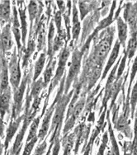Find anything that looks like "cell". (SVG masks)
I'll return each instance as SVG.
<instances>
[{
    "label": "cell",
    "mask_w": 137,
    "mask_h": 155,
    "mask_svg": "<svg viewBox=\"0 0 137 155\" xmlns=\"http://www.w3.org/2000/svg\"><path fill=\"white\" fill-rule=\"evenodd\" d=\"M74 91L75 90L73 89L68 94H64L60 98H55L53 103L51 104L55 106V113H54V116L51 120V130L48 132V135H50L53 132V135L51 136V140H50L51 143H53L55 138L60 137L65 111L67 105L69 103V101L73 97Z\"/></svg>",
    "instance_id": "cell-1"
},
{
    "label": "cell",
    "mask_w": 137,
    "mask_h": 155,
    "mask_svg": "<svg viewBox=\"0 0 137 155\" xmlns=\"http://www.w3.org/2000/svg\"><path fill=\"white\" fill-rule=\"evenodd\" d=\"M33 67L32 65L30 66L29 70H24V74L22 79L21 81V84L18 87V89L15 90L13 93L12 97V116L11 120L17 119L18 116H20L21 112L23 110V98L24 93L26 92V88L30 84L31 81H32L33 78Z\"/></svg>",
    "instance_id": "cell-2"
},
{
    "label": "cell",
    "mask_w": 137,
    "mask_h": 155,
    "mask_svg": "<svg viewBox=\"0 0 137 155\" xmlns=\"http://www.w3.org/2000/svg\"><path fill=\"white\" fill-rule=\"evenodd\" d=\"M83 52L79 49H75L72 53L71 62L69 64V69L68 74L66 75L65 83V93L64 94H68V89L71 84L78 79V75L79 74L81 69V62L83 58Z\"/></svg>",
    "instance_id": "cell-3"
},
{
    "label": "cell",
    "mask_w": 137,
    "mask_h": 155,
    "mask_svg": "<svg viewBox=\"0 0 137 155\" xmlns=\"http://www.w3.org/2000/svg\"><path fill=\"white\" fill-rule=\"evenodd\" d=\"M70 54V49L68 46L63 49L61 52H60V55H59V60H58V65H57L56 71H55V74L52 78L51 83L49 87V92L46 96V98L45 101H48L50 96H51V93L53 92V90L55 88V87L60 83V81L62 79V78L64 77L65 74V66L67 64V61L68 60V56Z\"/></svg>",
    "instance_id": "cell-4"
},
{
    "label": "cell",
    "mask_w": 137,
    "mask_h": 155,
    "mask_svg": "<svg viewBox=\"0 0 137 155\" xmlns=\"http://www.w3.org/2000/svg\"><path fill=\"white\" fill-rule=\"evenodd\" d=\"M17 48H14L13 52L8 60L9 82L11 84L12 92L18 89L22 81V72L20 68V60L18 54H17Z\"/></svg>",
    "instance_id": "cell-5"
},
{
    "label": "cell",
    "mask_w": 137,
    "mask_h": 155,
    "mask_svg": "<svg viewBox=\"0 0 137 155\" xmlns=\"http://www.w3.org/2000/svg\"><path fill=\"white\" fill-rule=\"evenodd\" d=\"M112 41V35H107L106 37L101 40L98 45L94 46L93 53L91 57L92 60L95 62L102 64L103 60L106 59V57L108 54V52L110 51L111 45Z\"/></svg>",
    "instance_id": "cell-6"
},
{
    "label": "cell",
    "mask_w": 137,
    "mask_h": 155,
    "mask_svg": "<svg viewBox=\"0 0 137 155\" xmlns=\"http://www.w3.org/2000/svg\"><path fill=\"white\" fill-rule=\"evenodd\" d=\"M11 30L14 39L16 41L17 45V50H18V54L21 53L22 49V31L21 26H20V21H19V15H18V8H16L15 3H13L12 8V18H11Z\"/></svg>",
    "instance_id": "cell-7"
},
{
    "label": "cell",
    "mask_w": 137,
    "mask_h": 155,
    "mask_svg": "<svg viewBox=\"0 0 137 155\" xmlns=\"http://www.w3.org/2000/svg\"><path fill=\"white\" fill-rule=\"evenodd\" d=\"M13 46L11 22L6 24L0 31V51L6 54Z\"/></svg>",
    "instance_id": "cell-8"
},
{
    "label": "cell",
    "mask_w": 137,
    "mask_h": 155,
    "mask_svg": "<svg viewBox=\"0 0 137 155\" xmlns=\"http://www.w3.org/2000/svg\"><path fill=\"white\" fill-rule=\"evenodd\" d=\"M85 98L84 97H80V99L77 101V103L75 104V107L73 110V112H72L71 116H69V118L68 120H66L65 125V127H64V130H63V134L64 136L66 135V134L68 133L70 130H71L74 126H75V121L79 117V116L82 113L83 111V109L84 108V106H85Z\"/></svg>",
    "instance_id": "cell-9"
},
{
    "label": "cell",
    "mask_w": 137,
    "mask_h": 155,
    "mask_svg": "<svg viewBox=\"0 0 137 155\" xmlns=\"http://www.w3.org/2000/svg\"><path fill=\"white\" fill-rule=\"evenodd\" d=\"M36 37L34 36L33 34H29V38H28V42L25 49H23L22 52L20 53L19 58L22 59V68L24 70H26L27 68L29 65V61L32 55L34 54V52L36 51Z\"/></svg>",
    "instance_id": "cell-10"
},
{
    "label": "cell",
    "mask_w": 137,
    "mask_h": 155,
    "mask_svg": "<svg viewBox=\"0 0 137 155\" xmlns=\"http://www.w3.org/2000/svg\"><path fill=\"white\" fill-rule=\"evenodd\" d=\"M17 5L18 6V11L19 15V21H20V26H21L22 31V51L26 48V41L27 36V14H26V6L24 1H17ZM22 52V51H21Z\"/></svg>",
    "instance_id": "cell-11"
},
{
    "label": "cell",
    "mask_w": 137,
    "mask_h": 155,
    "mask_svg": "<svg viewBox=\"0 0 137 155\" xmlns=\"http://www.w3.org/2000/svg\"><path fill=\"white\" fill-rule=\"evenodd\" d=\"M12 90L11 87L0 93V118L3 120L6 114L9 113L10 106L12 103Z\"/></svg>",
    "instance_id": "cell-12"
},
{
    "label": "cell",
    "mask_w": 137,
    "mask_h": 155,
    "mask_svg": "<svg viewBox=\"0 0 137 155\" xmlns=\"http://www.w3.org/2000/svg\"><path fill=\"white\" fill-rule=\"evenodd\" d=\"M54 111H55V106H52V105L45 110V113L43 117V120H42V124L41 125V128L39 129L38 134H37V138L40 140V142H42V140H44V139L48 135L49 128H50Z\"/></svg>",
    "instance_id": "cell-13"
},
{
    "label": "cell",
    "mask_w": 137,
    "mask_h": 155,
    "mask_svg": "<svg viewBox=\"0 0 137 155\" xmlns=\"http://www.w3.org/2000/svg\"><path fill=\"white\" fill-rule=\"evenodd\" d=\"M24 116L23 114L21 115L20 116H18L17 119L11 120V121L9 123V125L8 129L6 130V135H5V140H4V149L5 150H8L9 146V143L12 141V138L14 137V135L16 134V132L18 131V129L20 127L22 121H23Z\"/></svg>",
    "instance_id": "cell-14"
},
{
    "label": "cell",
    "mask_w": 137,
    "mask_h": 155,
    "mask_svg": "<svg viewBox=\"0 0 137 155\" xmlns=\"http://www.w3.org/2000/svg\"><path fill=\"white\" fill-rule=\"evenodd\" d=\"M125 21H127L131 27V33L137 31V3L132 4L129 3L126 5L124 12Z\"/></svg>",
    "instance_id": "cell-15"
},
{
    "label": "cell",
    "mask_w": 137,
    "mask_h": 155,
    "mask_svg": "<svg viewBox=\"0 0 137 155\" xmlns=\"http://www.w3.org/2000/svg\"><path fill=\"white\" fill-rule=\"evenodd\" d=\"M72 37L73 41L71 42V45L74 43V41H77L81 31V24L79 22V10L76 7L77 2H72Z\"/></svg>",
    "instance_id": "cell-16"
},
{
    "label": "cell",
    "mask_w": 137,
    "mask_h": 155,
    "mask_svg": "<svg viewBox=\"0 0 137 155\" xmlns=\"http://www.w3.org/2000/svg\"><path fill=\"white\" fill-rule=\"evenodd\" d=\"M11 2H0V26L3 28L6 24L11 22Z\"/></svg>",
    "instance_id": "cell-17"
},
{
    "label": "cell",
    "mask_w": 137,
    "mask_h": 155,
    "mask_svg": "<svg viewBox=\"0 0 137 155\" xmlns=\"http://www.w3.org/2000/svg\"><path fill=\"white\" fill-rule=\"evenodd\" d=\"M45 60H46V52L45 51L39 55L38 59L36 61V64H35V66H34V69H33L34 71H33L32 82L36 81L40 77V75L42 73V70L44 69Z\"/></svg>",
    "instance_id": "cell-18"
},
{
    "label": "cell",
    "mask_w": 137,
    "mask_h": 155,
    "mask_svg": "<svg viewBox=\"0 0 137 155\" xmlns=\"http://www.w3.org/2000/svg\"><path fill=\"white\" fill-rule=\"evenodd\" d=\"M27 11L29 14V21H30V28L29 30L32 31L34 26V22L36 21L37 15L39 13V5L36 1H30L27 6Z\"/></svg>",
    "instance_id": "cell-19"
},
{
    "label": "cell",
    "mask_w": 137,
    "mask_h": 155,
    "mask_svg": "<svg viewBox=\"0 0 137 155\" xmlns=\"http://www.w3.org/2000/svg\"><path fill=\"white\" fill-rule=\"evenodd\" d=\"M55 35V26H54V21H51L50 22V26H49V34H48L47 54L49 60H54V55L55 54H54L53 51H52V47H53Z\"/></svg>",
    "instance_id": "cell-20"
},
{
    "label": "cell",
    "mask_w": 137,
    "mask_h": 155,
    "mask_svg": "<svg viewBox=\"0 0 137 155\" xmlns=\"http://www.w3.org/2000/svg\"><path fill=\"white\" fill-rule=\"evenodd\" d=\"M120 44L119 41H117L115 44V46H114L113 50L112 51V53L110 54V57H109V60H108V62L107 64V66L105 68V70L103 72V74H102V79L105 78V77L107 76V74L108 73V71L110 70L111 67L113 65V64L116 61V58L118 56V53H119V50H120Z\"/></svg>",
    "instance_id": "cell-21"
},
{
    "label": "cell",
    "mask_w": 137,
    "mask_h": 155,
    "mask_svg": "<svg viewBox=\"0 0 137 155\" xmlns=\"http://www.w3.org/2000/svg\"><path fill=\"white\" fill-rule=\"evenodd\" d=\"M97 2H88V1H79V13H80V19L84 20V18L86 17L89 12H91L94 7L97 5Z\"/></svg>",
    "instance_id": "cell-22"
},
{
    "label": "cell",
    "mask_w": 137,
    "mask_h": 155,
    "mask_svg": "<svg viewBox=\"0 0 137 155\" xmlns=\"http://www.w3.org/2000/svg\"><path fill=\"white\" fill-rule=\"evenodd\" d=\"M117 28H118V37L119 43L125 46V40L127 38V25L123 21L122 18H117Z\"/></svg>",
    "instance_id": "cell-23"
},
{
    "label": "cell",
    "mask_w": 137,
    "mask_h": 155,
    "mask_svg": "<svg viewBox=\"0 0 137 155\" xmlns=\"http://www.w3.org/2000/svg\"><path fill=\"white\" fill-rule=\"evenodd\" d=\"M55 64H56V60H49L47 66L43 73V81L46 87L48 86L49 83H51V78L53 77V72L55 68Z\"/></svg>",
    "instance_id": "cell-24"
},
{
    "label": "cell",
    "mask_w": 137,
    "mask_h": 155,
    "mask_svg": "<svg viewBox=\"0 0 137 155\" xmlns=\"http://www.w3.org/2000/svg\"><path fill=\"white\" fill-rule=\"evenodd\" d=\"M75 137H76V134L75 133L69 134V135H65L62 139V145L65 148L64 150V154L63 155H69L70 152H71L72 148L75 143Z\"/></svg>",
    "instance_id": "cell-25"
},
{
    "label": "cell",
    "mask_w": 137,
    "mask_h": 155,
    "mask_svg": "<svg viewBox=\"0 0 137 155\" xmlns=\"http://www.w3.org/2000/svg\"><path fill=\"white\" fill-rule=\"evenodd\" d=\"M42 118V115H40L39 116L36 117L35 119L33 120L32 122L31 123L30 125V130H29V134H28V136H27V142H29L31 140L34 139L35 137H36L37 135V132L39 131V125H40V122H41V119Z\"/></svg>",
    "instance_id": "cell-26"
},
{
    "label": "cell",
    "mask_w": 137,
    "mask_h": 155,
    "mask_svg": "<svg viewBox=\"0 0 137 155\" xmlns=\"http://www.w3.org/2000/svg\"><path fill=\"white\" fill-rule=\"evenodd\" d=\"M137 49V31L136 32L131 33V37L129 40L128 46H127V51H126V54L127 56L131 59L134 56L135 52Z\"/></svg>",
    "instance_id": "cell-27"
},
{
    "label": "cell",
    "mask_w": 137,
    "mask_h": 155,
    "mask_svg": "<svg viewBox=\"0 0 137 155\" xmlns=\"http://www.w3.org/2000/svg\"><path fill=\"white\" fill-rule=\"evenodd\" d=\"M55 8V13H54V21L55 22V27H56L57 34L62 33L65 30H63L61 25H62V13L59 11L56 10V8Z\"/></svg>",
    "instance_id": "cell-28"
},
{
    "label": "cell",
    "mask_w": 137,
    "mask_h": 155,
    "mask_svg": "<svg viewBox=\"0 0 137 155\" xmlns=\"http://www.w3.org/2000/svg\"><path fill=\"white\" fill-rule=\"evenodd\" d=\"M115 7H116V2H113V4H112V8H111V12L109 16L106 18L105 19H103L102 21L99 23V27L97 28V31L101 30V29H103L105 27H108L111 23H112V16H113V10L115 8Z\"/></svg>",
    "instance_id": "cell-29"
},
{
    "label": "cell",
    "mask_w": 137,
    "mask_h": 155,
    "mask_svg": "<svg viewBox=\"0 0 137 155\" xmlns=\"http://www.w3.org/2000/svg\"><path fill=\"white\" fill-rule=\"evenodd\" d=\"M37 140H38V138L36 136V137L32 139V140H31V141H29V142H27L26 145H25V148H24L22 155H32V152L33 151L34 146L36 145Z\"/></svg>",
    "instance_id": "cell-30"
},
{
    "label": "cell",
    "mask_w": 137,
    "mask_h": 155,
    "mask_svg": "<svg viewBox=\"0 0 137 155\" xmlns=\"http://www.w3.org/2000/svg\"><path fill=\"white\" fill-rule=\"evenodd\" d=\"M5 55L6 54H4L0 51V79H1L3 71L8 68V60H7Z\"/></svg>",
    "instance_id": "cell-31"
},
{
    "label": "cell",
    "mask_w": 137,
    "mask_h": 155,
    "mask_svg": "<svg viewBox=\"0 0 137 155\" xmlns=\"http://www.w3.org/2000/svg\"><path fill=\"white\" fill-rule=\"evenodd\" d=\"M46 149H47V142L44 140L43 142L39 143L32 155H44L46 151Z\"/></svg>",
    "instance_id": "cell-32"
},
{
    "label": "cell",
    "mask_w": 137,
    "mask_h": 155,
    "mask_svg": "<svg viewBox=\"0 0 137 155\" xmlns=\"http://www.w3.org/2000/svg\"><path fill=\"white\" fill-rule=\"evenodd\" d=\"M137 102V81L136 84H135L134 87L132 89L131 96V112L132 115L135 112V105Z\"/></svg>",
    "instance_id": "cell-33"
},
{
    "label": "cell",
    "mask_w": 137,
    "mask_h": 155,
    "mask_svg": "<svg viewBox=\"0 0 137 155\" xmlns=\"http://www.w3.org/2000/svg\"><path fill=\"white\" fill-rule=\"evenodd\" d=\"M54 146L53 149H52V154L51 155H58L60 149V142L59 140V137L55 138V140L53 142Z\"/></svg>",
    "instance_id": "cell-34"
},
{
    "label": "cell",
    "mask_w": 137,
    "mask_h": 155,
    "mask_svg": "<svg viewBox=\"0 0 137 155\" xmlns=\"http://www.w3.org/2000/svg\"><path fill=\"white\" fill-rule=\"evenodd\" d=\"M137 72V57L135 58V60L134 61V64H133V66H132V69H131V80H130V87L131 86V84L134 80V78Z\"/></svg>",
    "instance_id": "cell-35"
},
{
    "label": "cell",
    "mask_w": 137,
    "mask_h": 155,
    "mask_svg": "<svg viewBox=\"0 0 137 155\" xmlns=\"http://www.w3.org/2000/svg\"><path fill=\"white\" fill-rule=\"evenodd\" d=\"M126 57H127V54L126 53L125 54L124 57H123V59L122 60V63H121V64H120V67L119 69H117L118 72H117V77L120 78L122 76V73L124 71V69H125V60H126Z\"/></svg>",
    "instance_id": "cell-36"
},
{
    "label": "cell",
    "mask_w": 137,
    "mask_h": 155,
    "mask_svg": "<svg viewBox=\"0 0 137 155\" xmlns=\"http://www.w3.org/2000/svg\"><path fill=\"white\" fill-rule=\"evenodd\" d=\"M107 133H105L104 136H103V140H102V143L101 147H100V149H99L98 155H103L105 148H106V145H107Z\"/></svg>",
    "instance_id": "cell-37"
},
{
    "label": "cell",
    "mask_w": 137,
    "mask_h": 155,
    "mask_svg": "<svg viewBox=\"0 0 137 155\" xmlns=\"http://www.w3.org/2000/svg\"><path fill=\"white\" fill-rule=\"evenodd\" d=\"M56 4H57V7H58V10L60 11L62 14L65 13L66 10V7H65V3L64 1H56Z\"/></svg>",
    "instance_id": "cell-38"
},
{
    "label": "cell",
    "mask_w": 137,
    "mask_h": 155,
    "mask_svg": "<svg viewBox=\"0 0 137 155\" xmlns=\"http://www.w3.org/2000/svg\"><path fill=\"white\" fill-rule=\"evenodd\" d=\"M135 148L137 144V110L136 113H135Z\"/></svg>",
    "instance_id": "cell-39"
},
{
    "label": "cell",
    "mask_w": 137,
    "mask_h": 155,
    "mask_svg": "<svg viewBox=\"0 0 137 155\" xmlns=\"http://www.w3.org/2000/svg\"><path fill=\"white\" fill-rule=\"evenodd\" d=\"M3 149H4V144L2 143V142H1V139H0V155H3Z\"/></svg>",
    "instance_id": "cell-40"
},
{
    "label": "cell",
    "mask_w": 137,
    "mask_h": 155,
    "mask_svg": "<svg viewBox=\"0 0 137 155\" xmlns=\"http://www.w3.org/2000/svg\"><path fill=\"white\" fill-rule=\"evenodd\" d=\"M6 155H13V154H12V150H10V151H8V150H7V151H6Z\"/></svg>",
    "instance_id": "cell-41"
},
{
    "label": "cell",
    "mask_w": 137,
    "mask_h": 155,
    "mask_svg": "<svg viewBox=\"0 0 137 155\" xmlns=\"http://www.w3.org/2000/svg\"><path fill=\"white\" fill-rule=\"evenodd\" d=\"M52 148V143H51V149ZM51 149H49V151L47 152V153H46V155H50L51 154Z\"/></svg>",
    "instance_id": "cell-42"
},
{
    "label": "cell",
    "mask_w": 137,
    "mask_h": 155,
    "mask_svg": "<svg viewBox=\"0 0 137 155\" xmlns=\"http://www.w3.org/2000/svg\"><path fill=\"white\" fill-rule=\"evenodd\" d=\"M125 155H127V154H126V153H125Z\"/></svg>",
    "instance_id": "cell-43"
},
{
    "label": "cell",
    "mask_w": 137,
    "mask_h": 155,
    "mask_svg": "<svg viewBox=\"0 0 137 155\" xmlns=\"http://www.w3.org/2000/svg\"><path fill=\"white\" fill-rule=\"evenodd\" d=\"M76 155H77V154H76Z\"/></svg>",
    "instance_id": "cell-44"
}]
</instances>
